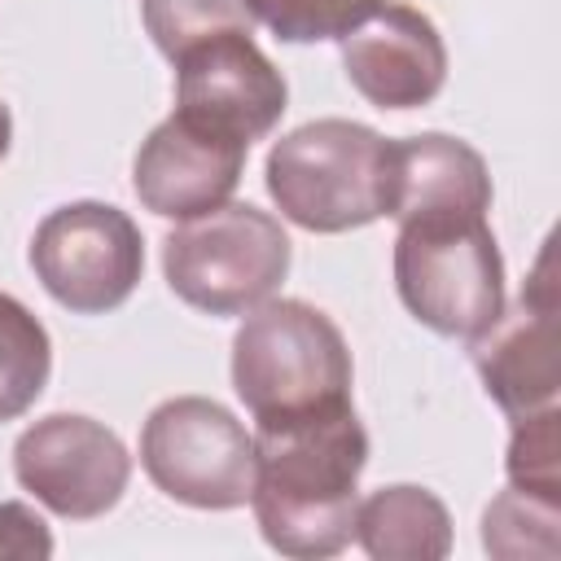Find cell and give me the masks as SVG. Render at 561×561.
Returning a JSON list of instances; mask_svg holds the SVG:
<instances>
[{"instance_id":"16","label":"cell","mask_w":561,"mask_h":561,"mask_svg":"<svg viewBox=\"0 0 561 561\" xmlns=\"http://www.w3.org/2000/svg\"><path fill=\"white\" fill-rule=\"evenodd\" d=\"M557 526H561V504L526 495L517 486H504L486 513H482V548L491 557L517 561V557H557Z\"/></svg>"},{"instance_id":"18","label":"cell","mask_w":561,"mask_h":561,"mask_svg":"<svg viewBox=\"0 0 561 561\" xmlns=\"http://www.w3.org/2000/svg\"><path fill=\"white\" fill-rule=\"evenodd\" d=\"M386 0H245L250 18L263 22L280 44H324L351 35Z\"/></svg>"},{"instance_id":"17","label":"cell","mask_w":561,"mask_h":561,"mask_svg":"<svg viewBox=\"0 0 561 561\" xmlns=\"http://www.w3.org/2000/svg\"><path fill=\"white\" fill-rule=\"evenodd\" d=\"M140 18L167 61L219 31H254L245 0H140Z\"/></svg>"},{"instance_id":"19","label":"cell","mask_w":561,"mask_h":561,"mask_svg":"<svg viewBox=\"0 0 561 561\" xmlns=\"http://www.w3.org/2000/svg\"><path fill=\"white\" fill-rule=\"evenodd\" d=\"M557 421H561L557 408L517 416L513 434H508L504 473H508V486L561 504V434H557Z\"/></svg>"},{"instance_id":"14","label":"cell","mask_w":561,"mask_h":561,"mask_svg":"<svg viewBox=\"0 0 561 561\" xmlns=\"http://www.w3.org/2000/svg\"><path fill=\"white\" fill-rule=\"evenodd\" d=\"M355 543L373 561H443L451 552V513L430 486L390 482L355 504Z\"/></svg>"},{"instance_id":"9","label":"cell","mask_w":561,"mask_h":561,"mask_svg":"<svg viewBox=\"0 0 561 561\" xmlns=\"http://www.w3.org/2000/svg\"><path fill=\"white\" fill-rule=\"evenodd\" d=\"M557 267H552V241L539 250L530 280L522 285L513 307H500V316L469 337V359L482 377L486 399L508 416L557 408Z\"/></svg>"},{"instance_id":"8","label":"cell","mask_w":561,"mask_h":561,"mask_svg":"<svg viewBox=\"0 0 561 561\" xmlns=\"http://www.w3.org/2000/svg\"><path fill=\"white\" fill-rule=\"evenodd\" d=\"M13 478L48 513L66 522H92L123 500L131 482V456L110 425L83 412H53L18 434Z\"/></svg>"},{"instance_id":"5","label":"cell","mask_w":561,"mask_h":561,"mask_svg":"<svg viewBox=\"0 0 561 561\" xmlns=\"http://www.w3.org/2000/svg\"><path fill=\"white\" fill-rule=\"evenodd\" d=\"M294 245L276 215L250 202H224L180 219L162 241V276L171 294L206 316H245L289 276Z\"/></svg>"},{"instance_id":"4","label":"cell","mask_w":561,"mask_h":561,"mask_svg":"<svg viewBox=\"0 0 561 561\" xmlns=\"http://www.w3.org/2000/svg\"><path fill=\"white\" fill-rule=\"evenodd\" d=\"M399 302L438 337H473L504 307V259L486 215L421 210L394 219Z\"/></svg>"},{"instance_id":"12","label":"cell","mask_w":561,"mask_h":561,"mask_svg":"<svg viewBox=\"0 0 561 561\" xmlns=\"http://www.w3.org/2000/svg\"><path fill=\"white\" fill-rule=\"evenodd\" d=\"M337 44L351 88L377 110H421L447 83V44L412 4H381Z\"/></svg>"},{"instance_id":"11","label":"cell","mask_w":561,"mask_h":561,"mask_svg":"<svg viewBox=\"0 0 561 561\" xmlns=\"http://www.w3.org/2000/svg\"><path fill=\"white\" fill-rule=\"evenodd\" d=\"M250 145L224 131H210L171 110L136 149L131 188L145 210L162 219H193L232 202Z\"/></svg>"},{"instance_id":"3","label":"cell","mask_w":561,"mask_h":561,"mask_svg":"<svg viewBox=\"0 0 561 561\" xmlns=\"http://www.w3.org/2000/svg\"><path fill=\"white\" fill-rule=\"evenodd\" d=\"M351 346L342 329L302 298H267L232 337V390L254 416L289 421L351 403Z\"/></svg>"},{"instance_id":"7","label":"cell","mask_w":561,"mask_h":561,"mask_svg":"<svg viewBox=\"0 0 561 561\" xmlns=\"http://www.w3.org/2000/svg\"><path fill=\"white\" fill-rule=\"evenodd\" d=\"M26 259L53 302L75 316H105L136 294L145 237L110 202H66L39 219Z\"/></svg>"},{"instance_id":"10","label":"cell","mask_w":561,"mask_h":561,"mask_svg":"<svg viewBox=\"0 0 561 561\" xmlns=\"http://www.w3.org/2000/svg\"><path fill=\"white\" fill-rule=\"evenodd\" d=\"M171 66L175 114L245 145L263 140L289 105L285 75L272 66L250 31H219L210 39H197Z\"/></svg>"},{"instance_id":"20","label":"cell","mask_w":561,"mask_h":561,"mask_svg":"<svg viewBox=\"0 0 561 561\" xmlns=\"http://www.w3.org/2000/svg\"><path fill=\"white\" fill-rule=\"evenodd\" d=\"M44 557H53L48 522L22 500H4L0 504V561H44Z\"/></svg>"},{"instance_id":"13","label":"cell","mask_w":561,"mask_h":561,"mask_svg":"<svg viewBox=\"0 0 561 561\" xmlns=\"http://www.w3.org/2000/svg\"><path fill=\"white\" fill-rule=\"evenodd\" d=\"M491 171L486 158L447 131H421L394 140V202L390 219L421 210H478L491 215Z\"/></svg>"},{"instance_id":"6","label":"cell","mask_w":561,"mask_h":561,"mask_svg":"<svg viewBox=\"0 0 561 561\" xmlns=\"http://www.w3.org/2000/svg\"><path fill=\"white\" fill-rule=\"evenodd\" d=\"M140 469L188 508L228 513L254 491V434L206 394L162 399L140 425Z\"/></svg>"},{"instance_id":"2","label":"cell","mask_w":561,"mask_h":561,"mask_svg":"<svg viewBox=\"0 0 561 561\" xmlns=\"http://www.w3.org/2000/svg\"><path fill=\"white\" fill-rule=\"evenodd\" d=\"M263 180L276 210L307 232L368 228L394 202V140L351 118H316L272 145Z\"/></svg>"},{"instance_id":"21","label":"cell","mask_w":561,"mask_h":561,"mask_svg":"<svg viewBox=\"0 0 561 561\" xmlns=\"http://www.w3.org/2000/svg\"><path fill=\"white\" fill-rule=\"evenodd\" d=\"M9 140H13V118H9V105L0 101V162L9 153Z\"/></svg>"},{"instance_id":"15","label":"cell","mask_w":561,"mask_h":561,"mask_svg":"<svg viewBox=\"0 0 561 561\" xmlns=\"http://www.w3.org/2000/svg\"><path fill=\"white\" fill-rule=\"evenodd\" d=\"M48 373H53L48 329L26 302L0 294V425L35 408V399L48 386Z\"/></svg>"},{"instance_id":"1","label":"cell","mask_w":561,"mask_h":561,"mask_svg":"<svg viewBox=\"0 0 561 561\" xmlns=\"http://www.w3.org/2000/svg\"><path fill=\"white\" fill-rule=\"evenodd\" d=\"M368 430L355 403L254 425L250 508L272 552L294 561L337 557L355 539Z\"/></svg>"}]
</instances>
